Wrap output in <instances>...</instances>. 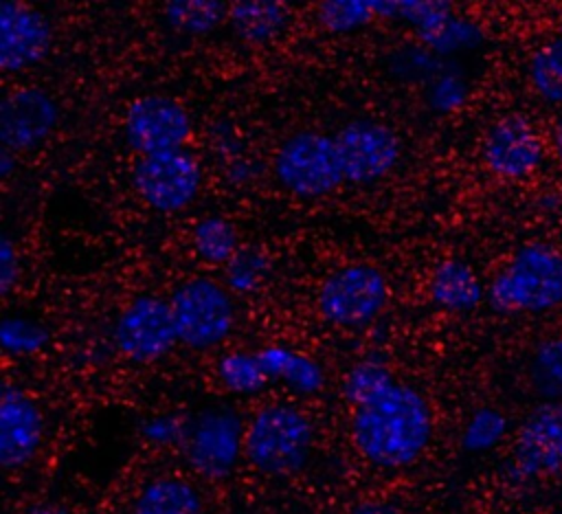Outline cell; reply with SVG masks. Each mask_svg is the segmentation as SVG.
<instances>
[{
  "instance_id": "1",
  "label": "cell",
  "mask_w": 562,
  "mask_h": 514,
  "mask_svg": "<svg viewBox=\"0 0 562 514\" xmlns=\"http://www.w3.org/2000/svg\"><path fill=\"white\" fill-rule=\"evenodd\" d=\"M351 437L369 463L384 470L406 468L430 444L432 411L415 387L393 378L353 406Z\"/></svg>"
},
{
  "instance_id": "2",
  "label": "cell",
  "mask_w": 562,
  "mask_h": 514,
  "mask_svg": "<svg viewBox=\"0 0 562 514\" xmlns=\"http://www.w3.org/2000/svg\"><path fill=\"white\" fill-rule=\"evenodd\" d=\"M496 314H547L562 305V253L547 242H527L487 283Z\"/></svg>"
},
{
  "instance_id": "3",
  "label": "cell",
  "mask_w": 562,
  "mask_h": 514,
  "mask_svg": "<svg viewBox=\"0 0 562 514\" xmlns=\"http://www.w3.org/2000/svg\"><path fill=\"white\" fill-rule=\"evenodd\" d=\"M314 446L310 417L292 404L261 406L248 428L244 452L255 470L268 477H290L305 468Z\"/></svg>"
},
{
  "instance_id": "4",
  "label": "cell",
  "mask_w": 562,
  "mask_h": 514,
  "mask_svg": "<svg viewBox=\"0 0 562 514\" xmlns=\"http://www.w3.org/2000/svg\"><path fill=\"white\" fill-rule=\"evenodd\" d=\"M272 171L296 198H323L345 182L334 136L312 130L296 132L279 145Z\"/></svg>"
},
{
  "instance_id": "5",
  "label": "cell",
  "mask_w": 562,
  "mask_h": 514,
  "mask_svg": "<svg viewBox=\"0 0 562 514\" xmlns=\"http://www.w3.org/2000/svg\"><path fill=\"white\" fill-rule=\"evenodd\" d=\"M178 340L191 349H211L228 338L235 325V301L228 288L211 277L182 281L171 299Z\"/></svg>"
},
{
  "instance_id": "6",
  "label": "cell",
  "mask_w": 562,
  "mask_h": 514,
  "mask_svg": "<svg viewBox=\"0 0 562 514\" xmlns=\"http://www.w3.org/2000/svg\"><path fill=\"white\" fill-rule=\"evenodd\" d=\"M389 301V283L371 264H347L321 283L316 305L325 323L342 329L371 325Z\"/></svg>"
},
{
  "instance_id": "7",
  "label": "cell",
  "mask_w": 562,
  "mask_h": 514,
  "mask_svg": "<svg viewBox=\"0 0 562 514\" xmlns=\"http://www.w3.org/2000/svg\"><path fill=\"white\" fill-rule=\"evenodd\" d=\"M507 477L518 485L562 477V402L536 404L516 428Z\"/></svg>"
},
{
  "instance_id": "8",
  "label": "cell",
  "mask_w": 562,
  "mask_h": 514,
  "mask_svg": "<svg viewBox=\"0 0 562 514\" xmlns=\"http://www.w3.org/2000/svg\"><path fill=\"white\" fill-rule=\"evenodd\" d=\"M132 185L138 198L154 211L178 213L198 198L202 167L187 147L140 156L132 167Z\"/></svg>"
},
{
  "instance_id": "9",
  "label": "cell",
  "mask_w": 562,
  "mask_h": 514,
  "mask_svg": "<svg viewBox=\"0 0 562 514\" xmlns=\"http://www.w3.org/2000/svg\"><path fill=\"white\" fill-rule=\"evenodd\" d=\"M116 351L136 365L165 358L178 340L171 303L156 294L134 297L112 325Z\"/></svg>"
},
{
  "instance_id": "10",
  "label": "cell",
  "mask_w": 562,
  "mask_h": 514,
  "mask_svg": "<svg viewBox=\"0 0 562 514\" xmlns=\"http://www.w3.org/2000/svg\"><path fill=\"white\" fill-rule=\"evenodd\" d=\"M549 141L540 134L536 123L520 114L498 116L483 136L481 158L490 174L501 180H527L540 171L547 160Z\"/></svg>"
},
{
  "instance_id": "11",
  "label": "cell",
  "mask_w": 562,
  "mask_h": 514,
  "mask_svg": "<svg viewBox=\"0 0 562 514\" xmlns=\"http://www.w3.org/2000/svg\"><path fill=\"white\" fill-rule=\"evenodd\" d=\"M246 431L231 406H211L198 413L184 444L187 463L204 479H226L244 450Z\"/></svg>"
},
{
  "instance_id": "12",
  "label": "cell",
  "mask_w": 562,
  "mask_h": 514,
  "mask_svg": "<svg viewBox=\"0 0 562 514\" xmlns=\"http://www.w3.org/2000/svg\"><path fill=\"white\" fill-rule=\"evenodd\" d=\"M345 182L362 187L389 176L400 160V138L373 119H351L334 136Z\"/></svg>"
},
{
  "instance_id": "13",
  "label": "cell",
  "mask_w": 562,
  "mask_h": 514,
  "mask_svg": "<svg viewBox=\"0 0 562 514\" xmlns=\"http://www.w3.org/2000/svg\"><path fill=\"white\" fill-rule=\"evenodd\" d=\"M191 127L187 108L167 94L134 99L123 119L125 141L140 156L182 149L191 136Z\"/></svg>"
},
{
  "instance_id": "14",
  "label": "cell",
  "mask_w": 562,
  "mask_h": 514,
  "mask_svg": "<svg viewBox=\"0 0 562 514\" xmlns=\"http://www.w3.org/2000/svg\"><path fill=\"white\" fill-rule=\"evenodd\" d=\"M57 123L59 105L42 88H18L0 103V141L13 154L33 152L46 143Z\"/></svg>"
},
{
  "instance_id": "15",
  "label": "cell",
  "mask_w": 562,
  "mask_h": 514,
  "mask_svg": "<svg viewBox=\"0 0 562 514\" xmlns=\"http://www.w3.org/2000/svg\"><path fill=\"white\" fill-rule=\"evenodd\" d=\"M53 44V29L46 15L24 2L0 4V68L22 72L40 64Z\"/></svg>"
},
{
  "instance_id": "16",
  "label": "cell",
  "mask_w": 562,
  "mask_h": 514,
  "mask_svg": "<svg viewBox=\"0 0 562 514\" xmlns=\"http://www.w3.org/2000/svg\"><path fill=\"white\" fill-rule=\"evenodd\" d=\"M44 439V415L33 398L13 384L0 395V463L4 470L26 466Z\"/></svg>"
},
{
  "instance_id": "17",
  "label": "cell",
  "mask_w": 562,
  "mask_h": 514,
  "mask_svg": "<svg viewBox=\"0 0 562 514\" xmlns=\"http://www.w3.org/2000/svg\"><path fill=\"white\" fill-rule=\"evenodd\" d=\"M428 297L443 312L468 314L485 301L487 288L468 261L448 257L435 264L428 279Z\"/></svg>"
},
{
  "instance_id": "18",
  "label": "cell",
  "mask_w": 562,
  "mask_h": 514,
  "mask_svg": "<svg viewBox=\"0 0 562 514\" xmlns=\"http://www.w3.org/2000/svg\"><path fill=\"white\" fill-rule=\"evenodd\" d=\"M259 362L270 380H281L290 391L299 395H314L325 387L323 367L285 345H268L257 351Z\"/></svg>"
},
{
  "instance_id": "19",
  "label": "cell",
  "mask_w": 562,
  "mask_h": 514,
  "mask_svg": "<svg viewBox=\"0 0 562 514\" xmlns=\"http://www.w3.org/2000/svg\"><path fill=\"white\" fill-rule=\"evenodd\" d=\"M415 33L422 46L439 57L476 51L485 42L483 26L474 18L459 13L454 7Z\"/></svg>"
},
{
  "instance_id": "20",
  "label": "cell",
  "mask_w": 562,
  "mask_h": 514,
  "mask_svg": "<svg viewBox=\"0 0 562 514\" xmlns=\"http://www.w3.org/2000/svg\"><path fill=\"white\" fill-rule=\"evenodd\" d=\"M290 22V9L281 2L248 0L228 9V26L246 44H266L277 40Z\"/></svg>"
},
{
  "instance_id": "21",
  "label": "cell",
  "mask_w": 562,
  "mask_h": 514,
  "mask_svg": "<svg viewBox=\"0 0 562 514\" xmlns=\"http://www.w3.org/2000/svg\"><path fill=\"white\" fill-rule=\"evenodd\" d=\"M132 514H204V503L189 481L160 477L140 488L132 503Z\"/></svg>"
},
{
  "instance_id": "22",
  "label": "cell",
  "mask_w": 562,
  "mask_h": 514,
  "mask_svg": "<svg viewBox=\"0 0 562 514\" xmlns=\"http://www.w3.org/2000/svg\"><path fill=\"white\" fill-rule=\"evenodd\" d=\"M527 81L544 105L562 110V33L533 48L527 62Z\"/></svg>"
},
{
  "instance_id": "23",
  "label": "cell",
  "mask_w": 562,
  "mask_h": 514,
  "mask_svg": "<svg viewBox=\"0 0 562 514\" xmlns=\"http://www.w3.org/2000/svg\"><path fill=\"white\" fill-rule=\"evenodd\" d=\"M191 246L204 264L226 266L239 253V235L226 217L206 215L193 224Z\"/></svg>"
},
{
  "instance_id": "24",
  "label": "cell",
  "mask_w": 562,
  "mask_h": 514,
  "mask_svg": "<svg viewBox=\"0 0 562 514\" xmlns=\"http://www.w3.org/2000/svg\"><path fill=\"white\" fill-rule=\"evenodd\" d=\"M228 4L220 0H184L169 2L162 9L165 24L184 35H206L228 20Z\"/></svg>"
},
{
  "instance_id": "25",
  "label": "cell",
  "mask_w": 562,
  "mask_h": 514,
  "mask_svg": "<svg viewBox=\"0 0 562 514\" xmlns=\"http://www.w3.org/2000/svg\"><path fill=\"white\" fill-rule=\"evenodd\" d=\"M527 371L542 402H562V334L547 336L533 347Z\"/></svg>"
},
{
  "instance_id": "26",
  "label": "cell",
  "mask_w": 562,
  "mask_h": 514,
  "mask_svg": "<svg viewBox=\"0 0 562 514\" xmlns=\"http://www.w3.org/2000/svg\"><path fill=\"white\" fill-rule=\"evenodd\" d=\"M507 433H509V420L503 411L494 406H479L465 420L459 444L465 452L481 455L503 444Z\"/></svg>"
},
{
  "instance_id": "27",
  "label": "cell",
  "mask_w": 562,
  "mask_h": 514,
  "mask_svg": "<svg viewBox=\"0 0 562 514\" xmlns=\"http://www.w3.org/2000/svg\"><path fill=\"white\" fill-rule=\"evenodd\" d=\"M217 378L231 393H237V395H257L270 382V378L266 376L259 362L257 351L224 354L217 360Z\"/></svg>"
},
{
  "instance_id": "28",
  "label": "cell",
  "mask_w": 562,
  "mask_h": 514,
  "mask_svg": "<svg viewBox=\"0 0 562 514\" xmlns=\"http://www.w3.org/2000/svg\"><path fill=\"white\" fill-rule=\"evenodd\" d=\"M50 332L40 321L24 314H7L0 323V345L7 356L29 358L46 349Z\"/></svg>"
},
{
  "instance_id": "29",
  "label": "cell",
  "mask_w": 562,
  "mask_h": 514,
  "mask_svg": "<svg viewBox=\"0 0 562 514\" xmlns=\"http://www.w3.org/2000/svg\"><path fill=\"white\" fill-rule=\"evenodd\" d=\"M375 18L371 2L362 0H329L316 7V20L329 33H353Z\"/></svg>"
},
{
  "instance_id": "30",
  "label": "cell",
  "mask_w": 562,
  "mask_h": 514,
  "mask_svg": "<svg viewBox=\"0 0 562 514\" xmlns=\"http://www.w3.org/2000/svg\"><path fill=\"white\" fill-rule=\"evenodd\" d=\"M395 376L391 373V369L378 360V358H364L360 362H356L342 378V398L356 406L358 402H362L364 398L373 395L375 391H380L382 387H386Z\"/></svg>"
},
{
  "instance_id": "31",
  "label": "cell",
  "mask_w": 562,
  "mask_h": 514,
  "mask_svg": "<svg viewBox=\"0 0 562 514\" xmlns=\"http://www.w3.org/2000/svg\"><path fill=\"white\" fill-rule=\"evenodd\" d=\"M268 275H270V261L263 253L255 248L239 250L224 268L226 286L239 294L255 292L268 279Z\"/></svg>"
},
{
  "instance_id": "32",
  "label": "cell",
  "mask_w": 562,
  "mask_h": 514,
  "mask_svg": "<svg viewBox=\"0 0 562 514\" xmlns=\"http://www.w3.org/2000/svg\"><path fill=\"white\" fill-rule=\"evenodd\" d=\"M470 97V86L463 79L461 72L446 68L441 75H437L435 79H430L428 88H426V101L430 105V110L439 112V114H450L457 112L465 105Z\"/></svg>"
},
{
  "instance_id": "33",
  "label": "cell",
  "mask_w": 562,
  "mask_h": 514,
  "mask_svg": "<svg viewBox=\"0 0 562 514\" xmlns=\"http://www.w3.org/2000/svg\"><path fill=\"white\" fill-rule=\"evenodd\" d=\"M191 431V422H187L180 415H158L143 424V435L147 442L158 446H171V444H187Z\"/></svg>"
},
{
  "instance_id": "34",
  "label": "cell",
  "mask_w": 562,
  "mask_h": 514,
  "mask_svg": "<svg viewBox=\"0 0 562 514\" xmlns=\"http://www.w3.org/2000/svg\"><path fill=\"white\" fill-rule=\"evenodd\" d=\"M20 277V257L13 239L9 235L0 237V294L7 297Z\"/></svg>"
},
{
  "instance_id": "35",
  "label": "cell",
  "mask_w": 562,
  "mask_h": 514,
  "mask_svg": "<svg viewBox=\"0 0 562 514\" xmlns=\"http://www.w3.org/2000/svg\"><path fill=\"white\" fill-rule=\"evenodd\" d=\"M347 514H400V512L386 501L371 499V501H362V503L353 505Z\"/></svg>"
},
{
  "instance_id": "36",
  "label": "cell",
  "mask_w": 562,
  "mask_h": 514,
  "mask_svg": "<svg viewBox=\"0 0 562 514\" xmlns=\"http://www.w3.org/2000/svg\"><path fill=\"white\" fill-rule=\"evenodd\" d=\"M549 149L553 154V158L558 160V165L562 167V110L558 112L551 132H549Z\"/></svg>"
},
{
  "instance_id": "37",
  "label": "cell",
  "mask_w": 562,
  "mask_h": 514,
  "mask_svg": "<svg viewBox=\"0 0 562 514\" xmlns=\"http://www.w3.org/2000/svg\"><path fill=\"white\" fill-rule=\"evenodd\" d=\"M15 156L18 154H13V152H9V149H0V176L2 178H9L11 176V171H13V167H15Z\"/></svg>"
},
{
  "instance_id": "38",
  "label": "cell",
  "mask_w": 562,
  "mask_h": 514,
  "mask_svg": "<svg viewBox=\"0 0 562 514\" xmlns=\"http://www.w3.org/2000/svg\"><path fill=\"white\" fill-rule=\"evenodd\" d=\"M26 514H68V512L55 503H37Z\"/></svg>"
}]
</instances>
